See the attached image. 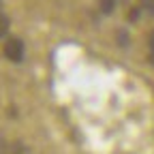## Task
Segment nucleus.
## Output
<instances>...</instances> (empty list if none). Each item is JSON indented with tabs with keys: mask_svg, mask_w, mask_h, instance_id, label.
I'll return each mask as SVG.
<instances>
[{
	"mask_svg": "<svg viewBox=\"0 0 154 154\" xmlns=\"http://www.w3.org/2000/svg\"><path fill=\"white\" fill-rule=\"evenodd\" d=\"M5 56L9 58L11 62H22L24 58V43L22 38H9L5 43Z\"/></svg>",
	"mask_w": 154,
	"mask_h": 154,
	"instance_id": "f257e3e1",
	"label": "nucleus"
},
{
	"mask_svg": "<svg viewBox=\"0 0 154 154\" xmlns=\"http://www.w3.org/2000/svg\"><path fill=\"white\" fill-rule=\"evenodd\" d=\"M99 5H101V11H103L105 15H109V13H113L116 5H118V0H99Z\"/></svg>",
	"mask_w": 154,
	"mask_h": 154,
	"instance_id": "f03ea898",
	"label": "nucleus"
},
{
	"mask_svg": "<svg viewBox=\"0 0 154 154\" xmlns=\"http://www.w3.org/2000/svg\"><path fill=\"white\" fill-rule=\"evenodd\" d=\"M9 26H11L9 17H7L5 13H0V38H5V36L9 34Z\"/></svg>",
	"mask_w": 154,
	"mask_h": 154,
	"instance_id": "7ed1b4c3",
	"label": "nucleus"
},
{
	"mask_svg": "<svg viewBox=\"0 0 154 154\" xmlns=\"http://www.w3.org/2000/svg\"><path fill=\"white\" fill-rule=\"evenodd\" d=\"M7 154H28V148H24L22 143H13V146H9Z\"/></svg>",
	"mask_w": 154,
	"mask_h": 154,
	"instance_id": "20e7f679",
	"label": "nucleus"
},
{
	"mask_svg": "<svg viewBox=\"0 0 154 154\" xmlns=\"http://www.w3.org/2000/svg\"><path fill=\"white\" fill-rule=\"evenodd\" d=\"M148 54H150V62L154 64V30H152V34L148 38Z\"/></svg>",
	"mask_w": 154,
	"mask_h": 154,
	"instance_id": "39448f33",
	"label": "nucleus"
},
{
	"mask_svg": "<svg viewBox=\"0 0 154 154\" xmlns=\"http://www.w3.org/2000/svg\"><path fill=\"white\" fill-rule=\"evenodd\" d=\"M7 152H9V146H7V141L2 137H0V154H7Z\"/></svg>",
	"mask_w": 154,
	"mask_h": 154,
	"instance_id": "423d86ee",
	"label": "nucleus"
},
{
	"mask_svg": "<svg viewBox=\"0 0 154 154\" xmlns=\"http://www.w3.org/2000/svg\"><path fill=\"white\" fill-rule=\"evenodd\" d=\"M141 5H143L148 11H154V0H141Z\"/></svg>",
	"mask_w": 154,
	"mask_h": 154,
	"instance_id": "0eeeda50",
	"label": "nucleus"
},
{
	"mask_svg": "<svg viewBox=\"0 0 154 154\" xmlns=\"http://www.w3.org/2000/svg\"><path fill=\"white\" fill-rule=\"evenodd\" d=\"M152 13H154V11H152Z\"/></svg>",
	"mask_w": 154,
	"mask_h": 154,
	"instance_id": "6e6552de",
	"label": "nucleus"
}]
</instances>
